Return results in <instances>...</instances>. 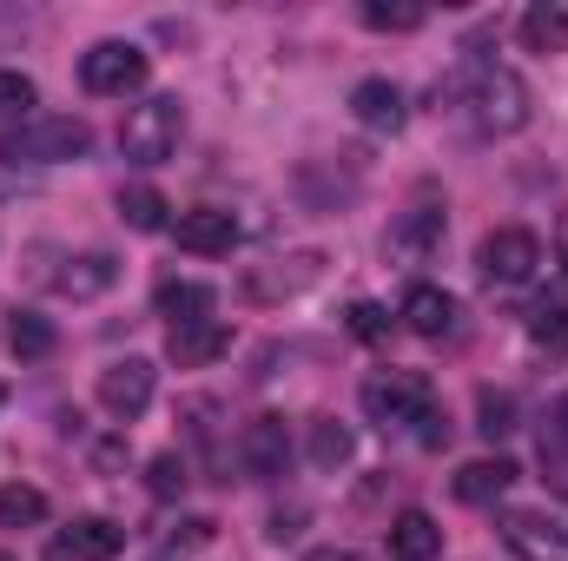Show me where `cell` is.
<instances>
[{
	"instance_id": "cb8c5ba5",
	"label": "cell",
	"mask_w": 568,
	"mask_h": 561,
	"mask_svg": "<svg viewBox=\"0 0 568 561\" xmlns=\"http://www.w3.org/2000/svg\"><path fill=\"white\" fill-rule=\"evenodd\" d=\"M106 284H113V258L106 252H87V258H73V272H60L67 297H100Z\"/></svg>"
},
{
	"instance_id": "e0dca14e",
	"label": "cell",
	"mask_w": 568,
	"mask_h": 561,
	"mask_svg": "<svg viewBox=\"0 0 568 561\" xmlns=\"http://www.w3.org/2000/svg\"><path fill=\"white\" fill-rule=\"evenodd\" d=\"M390 555L397 561H436L443 555V529H436V516L404 509V516L390 522Z\"/></svg>"
},
{
	"instance_id": "8fae6325",
	"label": "cell",
	"mask_w": 568,
	"mask_h": 561,
	"mask_svg": "<svg viewBox=\"0 0 568 561\" xmlns=\"http://www.w3.org/2000/svg\"><path fill=\"white\" fill-rule=\"evenodd\" d=\"M172 238H179L185 252H199V258H225V252L239 245V218L219 212V205H199V212H179V218H172Z\"/></svg>"
},
{
	"instance_id": "7c38bea8",
	"label": "cell",
	"mask_w": 568,
	"mask_h": 561,
	"mask_svg": "<svg viewBox=\"0 0 568 561\" xmlns=\"http://www.w3.org/2000/svg\"><path fill=\"white\" fill-rule=\"evenodd\" d=\"M351 113H357V126H371V133H404V120H410V106H404V86H397V80H357Z\"/></svg>"
},
{
	"instance_id": "603a6c76",
	"label": "cell",
	"mask_w": 568,
	"mask_h": 561,
	"mask_svg": "<svg viewBox=\"0 0 568 561\" xmlns=\"http://www.w3.org/2000/svg\"><path fill=\"white\" fill-rule=\"evenodd\" d=\"M7 344H13V357H47L53 350V324L40 317V310H13V324H7Z\"/></svg>"
},
{
	"instance_id": "ffe728a7",
	"label": "cell",
	"mask_w": 568,
	"mask_h": 561,
	"mask_svg": "<svg viewBox=\"0 0 568 561\" xmlns=\"http://www.w3.org/2000/svg\"><path fill=\"white\" fill-rule=\"evenodd\" d=\"M165 212H172V205H165L152 185H126V192H120V218H126L133 232H172Z\"/></svg>"
},
{
	"instance_id": "4316f807",
	"label": "cell",
	"mask_w": 568,
	"mask_h": 561,
	"mask_svg": "<svg viewBox=\"0 0 568 561\" xmlns=\"http://www.w3.org/2000/svg\"><path fill=\"white\" fill-rule=\"evenodd\" d=\"M529 337H536L542 350H568V310L562 304H536V310H529Z\"/></svg>"
},
{
	"instance_id": "484cf974",
	"label": "cell",
	"mask_w": 568,
	"mask_h": 561,
	"mask_svg": "<svg viewBox=\"0 0 568 561\" xmlns=\"http://www.w3.org/2000/svg\"><path fill=\"white\" fill-rule=\"evenodd\" d=\"M476 417H483L476 429L496 442V436H509V429H516V397H503V390H483V397H476Z\"/></svg>"
},
{
	"instance_id": "9a60e30c",
	"label": "cell",
	"mask_w": 568,
	"mask_h": 561,
	"mask_svg": "<svg viewBox=\"0 0 568 561\" xmlns=\"http://www.w3.org/2000/svg\"><path fill=\"white\" fill-rule=\"evenodd\" d=\"M509 482H516V462H503V456L463 462V469H456V502H469V509H489L496 496H509Z\"/></svg>"
},
{
	"instance_id": "8992f818",
	"label": "cell",
	"mask_w": 568,
	"mask_h": 561,
	"mask_svg": "<svg viewBox=\"0 0 568 561\" xmlns=\"http://www.w3.org/2000/svg\"><path fill=\"white\" fill-rule=\"evenodd\" d=\"M476 265H483V278L489 284H529L536 278V265H542V245H536V232L503 225V232H489V238L476 245Z\"/></svg>"
},
{
	"instance_id": "83f0119b",
	"label": "cell",
	"mask_w": 568,
	"mask_h": 561,
	"mask_svg": "<svg viewBox=\"0 0 568 561\" xmlns=\"http://www.w3.org/2000/svg\"><path fill=\"white\" fill-rule=\"evenodd\" d=\"M27 113H33V80L0 67V120H27Z\"/></svg>"
},
{
	"instance_id": "44dd1931",
	"label": "cell",
	"mask_w": 568,
	"mask_h": 561,
	"mask_svg": "<svg viewBox=\"0 0 568 561\" xmlns=\"http://www.w3.org/2000/svg\"><path fill=\"white\" fill-rule=\"evenodd\" d=\"M33 522H47V496L33 482H7L0 489V529H33Z\"/></svg>"
},
{
	"instance_id": "9c48e42d",
	"label": "cell",
	"mask_w": 568,
	"mask_h": 561,
	"mask_svg": "<svg viewBox=\"0 0 568 561\" xmlns=\"http://www.w3.org/2000/svg\"><path fill=\"white\" fill-rule=\"evenodd\" d=\"M239 462H245V476H258V482L284 476V462H291V429H284V417L245 422V429H239Z\"/></svg>"
},
{
	"instance_id": "4dcf8cb0",
	"label": "cell",
	"mask_w": 568,
	"mask_h": 561,
	"mask_svg": "<svg viewBox=\"0 0 568 561\" xmlns=\"http://www.w3.org/2000/svg\"><path fill=\"white\" fill-rule=\"evenodd\" d=\"M304 561H357V555H351V549H311Z\"/></svg>"
},
{
	"instance_id": "f1b7e54d",
	"label": "cell",
	"mask_w": 568,
	"mask_h": 561,
	"mask_svg": "<svg viewBox=\"0 0 568 561\" xmlns=\"http://www.w3.org/2000/svg\"><path fill=\"white\" fill-rule=\"evenodd\" d=\"M351 337L384 344V337H390V310H384V304H371V297H357V304H351Z\"/></svg>"
},
{
	"instance_id": "5bb4252c",
	"label": "cell",
	"mask_w": 568,
	"mask_h": 561,
	"mask_svg": "<svg viewBox=\"0 0 568 561\" xmlns=\"http://www.w3.org/2000/svg\"><path fill=\"white\" fill-rule=\"evenodd\" d=\"M225 350H232V330H225L219 317L185 324V330H172V337H165V357H172L179 370H199V364H212V357H225Z\"/></svg>"
},
{
	"instance_id": "4fadbf2b",
	"label": "cell",
	"mask_w": 568,
	"mask_h": 561,
	"mask_svg": "<svg viewBox=\"0 0 568 561\" xmlns=\"http://www.w3.org/2000/svg\"><path fill=\"white\" fill-rule=\"evenodd\" d=\"M436 245H443V212H429V205L404 212V218L390 225V238H384V252H390V258H404V265H424Z\"/></svg>"
},
{
	"instance_id": "1f68e13d",
	"label": "cell",
	"mask_w": 568,
	"mask_h": 561,
	"mask_svg": "<svg viewBox=\"0 0 568 561\" xmlns=\"http://www.w3.org/2000/svg\"><path fill=\"white\" fill-rule=\"evenodd\" d=\"M562 265H568V252H562Z\"/></svg>"
},
{
	"instance_id": "52a82bcc",
	"label": "cell",
	"mask_w": 568,
	"mask_h": 561,
	"mask_svg": "<svg viewBox=\"0 0 568 561\" xmlns=\"http://www.w3.org/2000/svg\"><path fill=\"white\" fill-rule=\"evenodd\" d=\"M152 364L145 357H120V364H106L100 370V410L113 422H133V417H145V404H152Z\"/></svg>"
},
{
	"instance_id": "30bf717a",
	"label": "cell",
	"mask_w": 568,
	"mask_h": 561,
	"mask_svg": "<svg viewBox=\"0 0 568 561\" xmlns=\"http://www.w3.org/2000/svg\"><path fill=\"white\" fill-rule=\"evenodd\" d=\"M496 529H503V542L523 561H568V529H556V522L536 516V509H509Z\"/></svg>"
},
{
	"instance_id": "5b68a950",
	"label": "cell",
	"mask_w": 568,
	"mask_h": 561,
	"mask_svg": "<svg viewBox=\"0 0 568 561\" xmlns=\"http://www.w3.org/2000/svg\"><path fill=\"white\" fill-rule=\"evenodd\" d=\"M436 404H429V384L417 370H390V377H371L364 384V417L377 422V429H410V422H424Z\"/></svg>"
},
{
	"instance_id": "d4e9b609",
	"label": "cell",
	"mask_w": 568,
	"mask_h": 561,
	"mask_svg": "<svg viewBox=\"0 0 568 561\" xmlns=\"http://www.w3.org/2000/svg\"><path fill=\"white\" fill-rule=\"evenodd\" d=\"M357 13H364V27H377V33H417L429 20L424 7H390V0H364Z\"/></svg>"
},
{
	"instance_id": "2e32d148",
	"label": "cell",
	"mask_w": 568,
	"mask_h": 561,
	"mask_svg": "<svg viewBox=\"0 0 568 561\" xmlns=\"http://www.w3.org/2000/svg\"><path fill=\"white\" fill-rule=\"evenodd\" d=\"M404 324H410L417 337H449V330H456V297L436 290V284H410V297H404Z\"/></svg>"
},
{
	"instance_id": "277c9868",
	"label": "cell",
	"mask_w": 568,
	"mask_h": 561,
	"mask_svg": "<svg viewBox=\"0 0 568 561\" xmlns=\"http://www.w3.org/2000/svg\"><path fill=\"white\" fill-rule=\"evenodd\" d=\"M80 86H87L93 100H126V93H140L145 86V53L133 40H100V47H87V53H80Z\"/></svg>"
},
{
	"instance_id": "d6986e66",
	"label": "cell",
	"mask_w": 568,
	"mask_h": 561,
	"mask_svg": "<svg viewBox=\"0 0 568 561\" xmlns=\"http://www.w3.org/2000/svg\"><path fill=\"white\" fill-rule=\"evenodd\" d=\"M523 47H529V53H568V7L536 0V7L523 13Z\"/></svg>"
},
{
	"instance_id": "f546056e",
	"label": "cell",
	"mask_w": 568,
	"mask_h": 561,
	"mask_svg": "<svg viewBox=\"0 0 568 561\" xmlns=\"http://www.w3.org/2000/svg\"><path fill=\"white\" fill-rule=\"evenodd\" d=\"M185 489V462L179 456H152V496L165 502V496H179Z\"/></svg>"
},
{
	"instance_id": "7a4b0ae2",
	"label": "cell",
	"mask_w": 568,
	"mask_h": 561,
	"mask_svg": "<svg viewBox=\"0 0 568 561\" xmlns=\"http://www.w3.org/2000/svg\"><path fill=\"white\" fill-rule=\"evenodd\" d=\"M87 145H93L87 120H73V113H33V120H20L0 140V165H73V159H87Z\"/></svg>"
},
{
	"instance_id": "ba28073f",
	"label": "cell",
	"mask_w": 568,
	"mask_h": 561,
	"mask_svg": "<svg viewBox=\"0 0 568 561\" xmlns=\"http://www.w3.org/2000/svg\"><path fill=\"white\" fill-rule=\"evenodd\" d=\"M126 549V529L106 522V516H73L53 542H47V561H113Z\"/></svg>"
},
{
	"instance_id": "7402d4cb",
	"label": "cell",
	"mask_w": 568,
	"mask_h": 561,
	"mask_svg": "<svg viewBox=\"0 0 568 561\" xmlns=\"http://www.w3.org/2000/svg\"><path fill=\"white\" fill-rule=\"evenodd\" d=\"M351 449H357V442H351V429H344L337 417L311 422V462H317V469H344V462H351Z\"/></svg>"
},
{
	"instance_id": "ac0fdd59",
	"label": "cell",
	"mask_w": 568,
	"mask_h": 561,
	"mask_svg": "<svg viewBox=\"0 0 568 561\" xmlns=\"http://www.w3.org/2000/svg\"><path fill=\"white\" fill-rule=\"evenodd\" d=\"M212 284H159V317H172V330H185V324H205L212 317Z\"/></svg>"
},
{
	"instance_id": "6da1fadb",
	"label": "cell",
	"mask_w": 568,
	"mask_h": 561,
	"mask_svg": "<svg viewBox=\"0 0 568 561\" xmlns=\"http://www.w3.org/2000/svg\"><path fill=\"white\" fill-rule=\"evenodd\" d=\"M436 100H449V113L469 133H483V140H509V133L529 126V86H523V73L503 67V60H489V53H463L456 73L436 86Z\"/></svg>"
},
{
	"instance_id": "3957f363",
	"label": "cell",
	"mask_w": 568,
	"mask_h": 561,
	"mask_svg": "<svg viewBox=\"0 0 568 561\" xmlns=\"http://www.w3.org/2000/svg\"><path fill=\"white\" fill-rule=\"evenodd\" d=\"M179 140H185V106H179L172 93L140 100V106L126 113V126H120V152H126L133 165H159V159H172Z\"/></svg>"
}]
</instances>
